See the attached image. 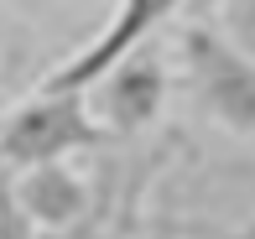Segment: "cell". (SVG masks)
Here are the masks:
<instances>
[{
  "instance_id": "cell-1",
  "label": "cell",
  "mask_w": 255,
  "mask_h": 239,
  "mask_svg": "<svg viewBox=\"0 0 255 239\" xmlns=\"http://www.w3.org/2000/svg\"><path fill=\"white\" fill-rule=\"evenodd\" d=\"M115 135L99 125L84 94H57L37 88L16 109L0 115V166L5 172H31L47 161H73L78 151H99Z\"/></svg>"
},
{
  "instance_id": "cell-2",
  "label": "cell",
  "mask_w": 255,
  "mask_h": 239,
  "mask_svg": "<svg viewBox=\"0 0 255 239\" xmlns=\"http://www.w3.org/2000/svg\"><path fill=\"white\" fill-rule=\"evenodd\" d=\"M177 52H182V73H188V88L203 104V115L255 141V52L240 47L214 21H188Z\"/></svg>"
},
{
  "instance_id": "cell-3",
  "label": "cell",
  "mask_w": 255,
  "mask_h": 239,
  "mask_svg": "<svg viewBox=\"0 0 255 239\" xmlns=\"http://www.w3.org/2000/svg\"><path fill=\"white\" fill-rule=\"evenodd\" d=\"M182 5H188V0H120V5H115V16H110V26H104L99 37L78 52V58H68L57 73H47L37 88H57V94H89V88H94L115 63H125L135 47H146V37H151L167 16H177Z\"/></svg>"
},
{
  "instance_id": "cell-4",
  "label": "cell",
  "mask_w": 255,
  "mask_h": 239,
  "mask_svg": "<svg viewBox=\"0 0 255 239\" xmlns=\"http://www.w3.org/2000/svg\"><path fill=\"white\" fill-rule=\"evenodd\" d=\"M94 99H99V125L115 141H130L167 104V68L151 47H135L125 63H115L94 83Z\"/></svg>"
},
{
  "instance_id": "cell-5",
  "label": "cell",
  "mask_w": 255,
  "mask_h": 239,
  "mask_svg": "<svg viewBox=\"0 0 255 239\" xmlns=\"http://www.w3.org/2000/svg\"><path fill=\"white\" fill-rule=\"evenodd\" d=\"M16 187H21L26 213L37 219V229H68V224L89 219L115 192V172L104 166V177L89 182L73 161H47V166H31V172H16Z\"/></svg>"
},
{
  "instance_id": "cell-6",
  "label": "cell",
  "mask_w": 255,
  "mask_h": 239,
  "mask_svg": "<svg viewBox=\"0 0 255 239\" xmlns=\"http://www.w3.org/2000/svg\"><path fill=\"white\" fill-rule=\"evenodd\" d=\"M37 219L26 213L21 203V187H16V172L0 166V239H37Z\"/></svg>"
},
{
  "instance_id": "cell-7",
  "label": "cell",
  "mask_w": 255,
  "mask_h": 239,
  "mask_svg": "<svg viewBox=\"0 0 255 239\" xmlns=\"http://www.w3.org/2000/svg\"><path fill=\"white\" fill-rule=\"evenodd\" d=\"M120 198H125V187H115L110 198L99 203L89 219H78V224H68V229H42L37 239H110L115 234V224H120Z\"/></svg>"
},
{
  "instance_id": "cell-8",
  "label": "cell",
  "mask_w": 255,
  "mask_h": 239,
  "mask_svg": "<svg viewBox=\"0 0 255 239\" xmlns=\"http://www.w3.org/2000/svg\"><path fill=\"white\" fill-rule=\"evenodd\" d=\"M219 26H224L229 37L240 42V47L255 52V0H224V10H219Z\"/></svg>"
},
{
  "instance_id": "cell-9",
  "label": "cell",
  "mask_w": 255,
  "mask_h": 239,
  "mask_svg": "<svg viewBox=\"0 0 255 239\" xmlns=\"http://www.w3.org/2000/svg\"><path fill=\"white\" fill-rule=\"evenodd\" d=\"M135 198H141V177L125 182V198H120V224H115L110 239H135Z\"/></svg>"
},
{
  "instance_id": "cell-10",
  "label": "cell",
  "mask_w": 255,
  "mask_h": 239,
  "mask_svg": "<svg viewBox=\"0 0 255 239\" xmlns=\"http://www.w3.org/2000/svg\"><path fill=\"white\" fill-rule=\"evenodd\" d=\"M219 10H224V0H188V5H182V16H188V21H214Z\"/></svg>"
},
{
  "instance_id": "cell-11",
  "label": "cell",
  "mask_w": 255,
  "mask_h": 239,
  "mask_svg": "<svg viewBox=\"0 0 255 239\" xmlns=\"http://www.w3.org/2000/svg\"><path fill=\"white\" fill-rule=\"evenodd\" d=\"M141 239H172V234H141Z\"/></svg>"
}]
</instances>
